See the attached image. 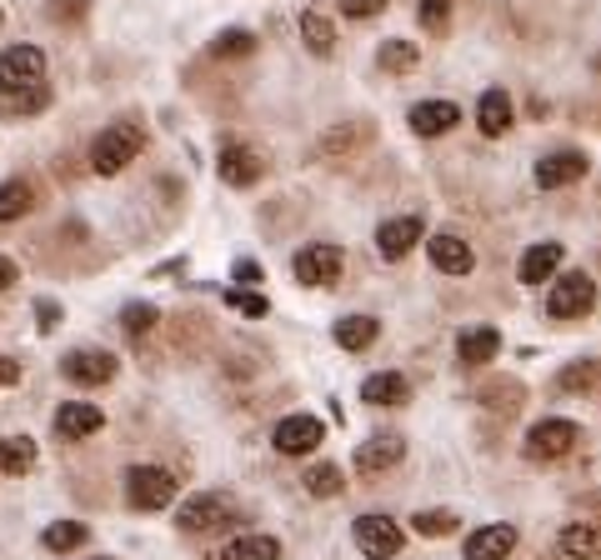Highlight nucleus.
Segmentation results:
<instances>
[{"mask_svg": "<svg viewBox=\"0 0 601 560\" xmlns=\"http://www.w3.org/2000/svg\"><path fill=\"white\" fill-rule=\"evenodd\" d=\"M141 146H146L141 126H136V120H116V126H106L96 136V146H90V165H96L100 175H116L141 155Z\"/></svg>", "mask_w": 601, "mask_h": 560, "instance_id": "obj_1", "label": "nucleus"}, {"mask_svg": "<svg viewBox=\"0 0 601 560\" xmlns=\"http://www.w3.org/2000/svg\"><path fill=\"white\" fill-rule=\"evenodd\" d=\"M35 86H45V51L41 45H6L0 51V90L25 96Z\"/></svg>", "mask_w": 601, "mask_h": 560, "instance_id": "obj_2", "label": "nucleus"}, {"mask_svg": "<svg viewBox=\"0 0 601 560\" xmlns=\"http://www.w3.org/2000/svg\"><path fill=\"white\" fill-rule=\"evenodd\" d=\"M126 500L136 510H165L175 500V475L165 465H131L126 471Z\"/></svg>", "mask_w": 601, "mask_h": 560, "instance_id": "obj_3", "label": "nucleus"}, {"mask_svg": "<svg viewBox=\"0 0 601 560\" xmlns=\"http://www.w3.org/2000/svg\"><path fill=\"white\" fill-rule=\"evenodd\" d=\"M591 305H597V280H591L587 270L557 276V286H551V295H547V311L557 315V321H581V315H591Z\"/></svg>", "mask_w": 601, "mask_h": 560, "instance_id": "obj_4", "label": "nucleus"}, {"mask_svg": "<svg viewBox=\"0 0 601 560\" xmlns=\"http://www.w3.org/2000/svg\"><path fill=\"white\" fill-rule=\"evenodd\" d=\"M577 435H581L577 420L547 416V420H536L532 431H526V455H532V461H561V455H571Z\"/></svg>", "mask_w": 601, "mask_h": 560, "instance_id": "obj_5", "label": "nucleus"}, {"mask_svg": "<svg viewBox=\"0 0 601 560\" xmlns=\"http://www.w3.org/2000/svg\"><path fill=\"white\" fill-rule=\"evenodd\" d=\"M351 536H356L361 556H372V560H391V556H401V546H406L401 526H396L391 516H361L356 526H351Z\"/></svg>", "mask_w": 601, "mask_h": 560, "instance_id": "obj_6", "label": "nucleus"}, {"mask_svg": "<svg viewBox=\"0 0 601 560\" xmlns=\"http://www.w3.org/2000/svg\"><path fill=\"white\" fill-rule=\"evenodd\" d=\"M226 520H236V510H230V500L216 496V491H206V496H191L186 506L175 510V526L186 530V536H206V530H221Z\"/></svg>", "mask_w": 601, "mask_h": 560, "instance_id": "obj_7", "label": "nucleus"}, {"mask_svg": "<svg viewBox=\"0 0 601 560\" xmlns=\"http://www.w3.org/2000/svg\"><path fill=\"white\" fill-rule=\"evenodd\" d=\"M341 266H346V256H341V246H331V240L301 246L296 250V286H331V280L341 276Z\"/></svg>", "mask_w": 601, "mask_h": 560, "instance_id": "obj_8", "label": "nucleus"}, {"mask_svg": "<svg viewBox=\"0 0 601 560\" xmlns=\"http://www.w3.org/2000/svg\"><path fill=\"white\" fill-rule=\"evenodd\" d=\"M321 435H326V426H321L316 416H286L271 431V445L281 455H311L321 445Z\"/></svg>", "mask_w": 601, "mask_h": 560, "instance_id": "obj_9", "label": "nucleus"}, {"mask_svg": "<svg viewBox=\"0 0 601 560\" xmlns=\"http://www.w3.org/2000/svg\"><path fill=\"white\" fill-rule=\"evenodd\" d=\"M116 356L110 351H71L66 360H61V376L71 380V386H106V380H116Z\"/></svg>", "mask_w": 601, "mask_h": 560, "instance_id": "obj_10", "label": "nucleus"}, {"mask_svg": "<svg viewBox=\"0 0 601 560\" xmlns=\"http://www.w3.org/2000/svg\"><path fill=\"white\" fill-rule=\"evenodd\" d=\"M587 171H591L587 151H551L536 161V185H541V191H561V185L581 181Z\"/></svg>", "mask_w": 601, "mask_h": 560, "instance_id": "obj_11", "label": "nucleus"}, {"mask_svg": "<svg viewBox=\"0 0 601 560\" xmlns=\"http://www.w3.org/2000/svg\"><path fill=\"white\" fill-rule=\"evenodd\" d=\"M427 256L441 276H471V270H476V250H471L461 236H447V230L427 240Z\"/></svg>", "mask_w": 601, "mask_h": 560, "instance_id": "obj_12", "label": "nucleus"}, {"mask_svg": "<svg viewBox=\"0 0 601 560\" xmlns=\"http://www.w3.org/2000/svg\"><path fill=\"white\" fill-rule=\"evenodd\" d=\"M516 550V526H481L466 536V546H461V556L466 560H506Z\"/></svg>", "mask_w": 601, "mask_h": 560, "instance_id": "obj_13", "label": "nucleus"}, {"mask_svg": "<svg viewBox=\"0 0 601 560\" xmlns=\"http://www.w3.org/2000/svg\"><path fill=\"white\" fill-rule=\"evenodd\" d=\"M216 171L226 185H236V191H251L256 181H261V155L251 151V146H226V151L216 155Z\"/></svg>", "mask_w": 601, "mask_h": 560, "instance_id": "obj_14", "label": "nucleus"}, {"mask_svg": "<svg viewBox=\"0 0 601 560\" xmlns=\"http://www.w3.org/2000/svg\"><path fill=\"white\" fill-rule=\"evenodd\" d=\"M100 426H106V416H100V406H90V400H66V406L55 410V435H66V441H86Z\"/></svg>", "mask_w": 601, "mask_h": 560, "instance_id": "obj_15", "label": "nucleus"}, {"mask_svg": "<svg viewBox=\"0 0 601 560\" xmlns=\"http://www.w3.org/2000/svg\"><path fill=\"white\" fill-rule=\"evenodd\" d=\"M401 455H406V441L401 435H372V441L356 451V471H366V475H382V471H396L401 465Z\"/></svg>", "mask_w": 601, "mask_h": 560, "instance_id": "obj_16", "label": "nucleus"}, {"mask_svg": "<svg viewBox=\"0 0 601 560\" xmlns=\"http://www.w3.org/2000/svg\"><path fill=\"white\" fill-rule=\"evenodd\" d=\"M502 351V331L496 325H471L457 335V360L461 366H486V360Z\"/></svg>", "mask_w": 601, "mask_h": 560, "instance_id": "obj_17", "label": "nucleus"}, {"mask_svg": "<svg viewBox=\"0 0 601 560\" xmlns=\"http://www.w3.org/2000/svg\"><path fill=\"white\" fill-rule=\"evenodd\" d=\"M457 120H461V106H451V100H421V106H411L406 126H411L416 136H447Z\"/></svg>", "mask_w": 601, "mask_h": 560, "instance_id": "obj_18", "label": "nucleus"}, {"mask_svg": "<svg viewBox=\"0 0 601 560\" xmlns=\"http://www.w3.org/2000/svg\"><path fill=\"white\" fill-rule=\"evenodd\" d=\"M361 400H366V406H406V400H411V380H406L401 370H376V376H366V386H361Z\"/></svg>", "mask_w": 601, "mask_h": 560, "instance_id": "obj_19", "label": "nucleus"}, {"mask_svg": "<svg viewBox=\"0 0 601 560\" xmlns=\"http://www.w3.org/2000/svg\"><path fill=\"white\" fill-rule=\"evenodd\" d=\"M416 240H421V220L416 216H396V220H386V226L376 230V250H382L386 260H401Z\"/></svg>", "mask_w": 601, "mask_h": 560, "instance_id": "obj_20", "label": "nucleus"}, {"mask_svg": "<svg viewBox=\"0 0 601 560\" xmlns=\"http://www.w3.org/2000/svg\"><path fill=\"white\" fill-rule=\"evenodd\" d=\"M512 120H516V110H512V96H506V90H486V96L476 100L481 136H506V130H512Z\"/></svg>", "mask_w": 601, "mask_h": 560, "instance_id": "obj_21", "label": "nucleus"}, {"mask_svg": "<svg viewBox=\"0 0 601 560\" xmlns=\"http://www.w3.org/2000/svg\"><path fill=\"white\" fill-rule=\"evenodd\" d=\"M557 550L561 556H571V560H601V526H591V520H571V526L561 530Z\"/></svg>", "mask_w": 601, "mask_h": 560, "instance_id": "obj_22", "label": "nucleus"}, {"mask_svg": "<svg viewBox=\"0 0 601 560\" xmlns=\"http://www.w3.org/2000/svg\"><path fill=\"white\" fill-rule=\"evenodd\" d=\"M561 266V246L557 240H547V246H532L522 256V266H516V276H522V286H541V280H551Z\"/></svg>", "mask_w": 601, "mask_h": 560, "instance_id": "obj_23", "label": "nucleus"}, {"mask_svg": "<svg viewBox=\"0 0 601 560\" xmlns=\"http://www.w3.org/2000/svg\"><path fill=\"white\" fill-rule=\"evenodd\" d=\"M221 560H281V540L251 530V536L226 540V546H221Z\"/></svg>", "mask_w": 601, "mask_h": 560, "instance_id": "obj_24", "label": "nucleus"}, {"mask_svg": "<svg viewBox=\"0 0 601 560\" xmlns=\"http://www.w3.org/2000/svg\"><path fill=\"white\" fill-rule=\"evenodd\" d=\"M331 335H336L341 351H366V345L382 335V321H376V315H341Z\"/></svg>", "mask_w": 601, "mask_h": 560, "instance_id": "obj_25", "label": "nucleus"}, {"mask_svg": "<svg viewBox=\"0 0 601 560\" xmlns=\"http://www.w3.org/2000/svg\"><path fill=\"white\" fill-rule=\"evenodd\" d=\"M557 390H567V396H601V360H571L557 376Z\"/></svg>", "mask_w": 601, "mask_h": 560, "instance_id": "obj_26", "label": "nucleus"}, {"mask_svg": "<svg viewBox=\"0 0 601 560\" xmlns=\"http://www.w3.org/2000/svg\"><path fill=\"white\" fill-rule=\"evenodd\" d=\"M301 41L311 45V55H321V61H326V55L336 51V25H331V15L301 11Z\"/></svg>", "mask_w": 601, "mask_h": 560, "instance_id": "obj_27", "label": "nucleus"}, {"mask_svg": "<svg viewBox=\"0 0 601 560\" xmlns=\"http://www.w3.org/2000/svg\"><path fill=\"white\" fill-rule=\"evenodd\" d=\"M31 205H35V191L25 181H0V226L31 216Z\"/></svg>", "mask_w": 601, "mask_h": 560, "instance_id": "obj_28", "label": "nucleus"}, {"mask_svg": "<svg viewBox=\"0 0 601 560\" xmlns=\"http://www.w3.org/2000/svg\"><path fill=\"white\" fill-rule=\"evenodd\" d=\"M31 465H35L31 435H6V441H0V475H25Z\"/></svg>", "mask_w": 601, "mask_h": 560, "instance_id": "obj_29", "label": "nucleus"}, {"mask_svg": "<svg viewBox=\"0 0 601 560\" xmlns=\"http://www.w3.org/2000/svg\"><path fill=\"white\" fill-rule=\"evenodd\" d=\"M376 65H382V71H391V76H406V71H416V65H421V51H416L411 41H382Z\"/></svg>", "mask_w": 601, "mask_h": 560, "instance_id": "obj_30", "label": "nucleus"}, {"mask_svg": "<svg viewBox=\"0 0 601 560\" xmlns=\"http://www.w3.org/2000/svg\"><path fill=\"white\" fill-rule=\"evenodd\" d=\"M86 540H90V530L81 526V520H55V526H45L41 546L61 556V550H81V546H86Z\"/></svg>", "mask_w": 601, "mask_h": 560, "instance_id": "obj_31", "label": "nucleus"}, {"mask_svg": "<svg viewBox=\"0 0 601 560\" xmlns=\"http://www.w3.org/2000/svg\"><path fill=\"white\" fill-rule=\"evenodd\" d=\"M307 491H311V496H321V500H331V496H341V491H346V475H341V465L316 461L307 471Z\"/></svg>", "mask_w": 601, "mask_h": 560, "instance_id": "obj_32", "label": "nucleus"}, {"mask_svg": "<svg viewBox=\"0 0 601 560\" xmlns=\"http://www.w3.org/2000/svg\"><path fill=\"white\" fill-rule=\"evenodd\" d=\"M411 530H416V536H431V540H437V536H457L461 516H457V510H416Z\"/></svg>", "mask_w": 601, "mask_h": 560, "instance_id": "obj_33", "label": "nucleus"}, {"mask_svg": "<svg viewBox=\"0 0 601 560\" xmlns=\"http://www.w3.org/2000/svg\"><path fill=\"white\" fill-rule=\"evenodd\" d=\"M251 51H256L251 31H221L216 41H211V55H216V61H246Z\"/></svg>", "mask_w": 601, "mask_h": 560, "instance_id": "obj_34", "label": "nucleus"}, {"mask_svg": "<svg viewBox=\"0 0 601 560\" xmlns=\"http://www.w3.org/2000/svg\"><path fill=\"white\" fill-rule=\"evenodd\" d=\"M451 11H457V0H416V15H421V25H427V31H447Z\"/></svg>", "mask_w": 601, "mask_h": 560, "instance_id": "obj_35", "label": "nucleus"}, {"mask_svg": "<svg viewBox=\"0 0 601 560\" xmlns=\"http://www.w3.org/2000/svg\"><path fill=\"white\" fill-rule=\"evenodd\" d=\"M155 321H161V315H155V305H146V301H136V305H126V311H120V325H126V335H146Z\"/></svg>", "mask_w": 601, "mask_h": 560, "instance_id": "obj_36", "label": "nucleus"}, {"mask_svg": "<svg viewBox=\"0 0 601 560\" xmlns=\"http://www.w3.org/2000/svg\"><path fill=\"white\" fill-rule=\"evenodd\" d=\"M226 305H230V311H240V315H251V321H261V315L271 311V301L256 295V291H226Z\"/></svg>", "mask_w": 601, "mask_h": 560, "instance_id": "obj_37", "label": "nucleus"}, {"mask_svg": "<svg viewBox=\"0 0 601 560\" xmlns=\"http://www.w3.org/2000/svg\"><path fill=\"white\" fill-rule=\"evenodd\" d=\"M45 106H51V90H45V86H35V90H25V96H15V110H21V116H41Z\"/></svg>", "mask_w": 601, "mask_h": 560, "instance_id": "obj_38", "label": "nucleus"}, {"mask_svg": "<svg viewBox=\"0 0 601 560\" xmlns=\"http://www.w3.org/2000/svg\"><path fill=\"white\" fill-rule=\"evenodd\" d=\"M341 15H351V21H366V15L386 11V0H336Z\"/></svg>", "mask_w": 601, "mask_h": 560, "instance_id": "obj_39", "label": "nucleus"}, {"mask_svg": "<svg viewBox=\"0 0 601 560\" xmlns=\"http://www.w3.org/2000/svg\"><path fill=\"white\" fill-rule=\"evenodd\" d=\"M366 136H372L366 126H341V130H331L326 136V151H336V146L346 151V146H356V140H366Z\"/></svg>", "mask_w": 601, "mask_h": 560, "instance_id": "obj_40", "label": "nucleus"}, {"mask_svg": "<svg viewBox=\"0 0 601 560\" xmlns=\"http://www.w3.org/2000/svg\"><path fill=\"white\" fill-rule=\"evenodd\" d=\"M21 380V360L15 356H0V390H11Z\"/></svg>", "mask_w": 601, "mask_h": 560, "instance_id": "obj_41", "label": "nucleus"}, {"mask_svg": "<svg viewBox=\"0 0 601 560\" xmlns=\"http://www.w3.org/2000/svg\"><path fill=\"white\" fill-rule=\"evenodd\" d=\"M35 311H41V315H35V321H41V331L51 335V331H55V321H61V311H55V301H35Z\"/></svg>", "mask_w": 601, "mask_h": 560, "instance_id": "obj_42", "label": "nucleus"}, {"mask_svg": "<svg viewBox=\"0 0 601 560\" xmlns=\"http://www.w3.org/2000/svg\"><path fill=\"white\" fill-rule=\"evenodd\" d=\"M236 280H240V286H251V280H261V266H256V260H236Z\"/></svg>", "mask_w": 601, "mask_h": 560, "instance_id": "obj_43", "label": "nucleus"}, {"mask_svg": "<svg viewBox=\"0 0 601 560\" xmlns=\"http://www.w3.org/2000/svg\"><path fill=\"white\" fill-rule=\"evenodd\" d=\"M15 280H21V270H15V260H6V256H0V291H11Z\"/></svg>", "mask_w": 601, "mask_h": 560, "instance_id": "obj_44", "label": "nucleus"}, {"mask_svg": "<svg viewBox=\"0 0 601 560\" xmlns=\"http://www.w3.org/2000/svg\"><path fill=\"white\" fill-rule=\"evenodd\" d=\"M96 560H110V556H96Z\"/></svg>", "mask_w": 601, "mask_h": 560, "instance_id": "obj_45", "label": "nucleus"}]
</instances>
